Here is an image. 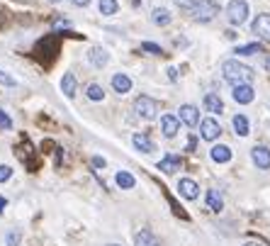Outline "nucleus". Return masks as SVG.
Segmentation results:
<instances>
[{
	"label": "nucleus",
	"mask_w": 270,
	"mask_h": 246,
	"mask_svg": "<svg viewBox=\"0 0 270 246\" xmlns=\"http://www.w3.org/2000/svg\"><path fill=\"white\" fill-rule=\"evenodd\" d=\"M222 73H224V80H229L231 86H238V83H251L253 80V68L241 64L238 59H226L222 64Z\"/></svg>",
	"instance_id": "1"
},
{
	"label": "nucleus",
	"mask_w": 270,
	"mask_h": 246,
	"mask_svg": "<svg viewBox=\"0 0 270 246\" xmlns=\"http://www.w3.org/2000/svg\"><path fill=\"white\" fill-rule=\"evenodd\" d=\"M190 12H192V20H195V22H209V20L217 17L219 5H217L214 0H195Z\"/></svg>",
	"instance_id": "2"
},
{
	"label": "nucleus",
	"mask_w": 270,
	"mask_h": 246,
	"mask_svg": "<svg viewBox=\"0 0 270 246\" xmlns=\"http://www.w3.org/2000/svg\"><path fill=\"white\" fill-rule=\"evenodd\" d=\"M226 20L231 24H244L248 20V3L246 0H229L226 5Z\"/></svg>",
	"instance_id": "3"
},
{
	"label": "nucleus",
	"mask_w": 270,
	"mask_h": 246,
	"mask_svg": "<svg viewBox=\"0 0 270 246\" xmlns=\"http://www.w3.org/2000/svg\"><path fill=\"white\" fill-rule=\"evenodd\" d=\"M134 110L141 120H154L158 115V102L154 98H148V95H139L134 100Z\"/></svg>",
	"instance_id": "4"
},
{
	"label": "nucleus",
	"mask_w": 270,
	"mask_h": 246,
	"mask_svg": "<svg viewBox=\"0 0 270 246\" xmlns=\"http://www.w3.org/2000/svg\"><path fill=\"white\" fill-rule=\"evenodd\" d=\"M231 98H234L238 105H248V102H253V98H256V90H253L251 83H238V86H234V90H231Z\"/></svg>",
	"instance_id": "5"
},
{
	"label": "nucleus",
	"mask_w": 270,
	"mask_h": 246,
	"mask_svg": "<svg viewBox=\"0 0 270 246\" xmlns=\"http://www.w3.org/2000/svg\"><path fill=\"white\" fill-rule=\"evenodd\" d=\"M219 134H222V127H219V122H217V120L207 117V120H202V122H200V136H202L204 142H214Z\"/></svg>",
	"instance_id": "6"
},
{
	"label": "nucleus",
	"mask_w": 270,
	"mask_h": 246,
	"mask_svg": "<svg viewBox=\"0 0 270 246\" xmlns=\"http://www.w3.org/2000/svg\"><path fill=\"white\" fill-rule=\"evenodd\" d=\"M251 158L260 171H268L270 168V149L268 146H253L251 149Z\"/></svg>",
	"instance_id": "7"
},
{
	"label": "nucleus",
	"mask_w": 270,
	"mask_h": 246,
	"mask_svg": "<svg viewBox=\"0 0 270 246\" xmlns=\"http://www.w3.org/2000/svg\"><path fill=\"white\" fill-rule=\"evenodd\" d=\"M251 30H253V34H258L260 39L270 42V15H258L251 24Z\"/></svg>",
	"instance_id": "8"
},
{
	"label": "nucleus",
	"mask_w": 270,
	"mask_h": 246,
	"mask_svg": "<svg viewBox=\"0 0 270 246\" xmlns=\"http://www.w3.org/2000/svg\"><path fill=\"white\" fill-rule=\"evenodd\" d=\"M178 190H180V195H183L185 200H197V195H200V185H197L192 178H180Z\"/></svg>",
	"instance_id": "9"
},
{
	"label": "nucleus",
	"mask_w": 270,
	"mask_h": 246,
	"mask_svg": "<svg viewBox=\"0 0 270 246\" xmlns=\"http://www.w3.org/2000/svg\"><path fill=\"white\" fill-rule=\"evenodd\" d=\"M180 120L188 124V127H197L200 124V110L195 105H183L180 107Z\"/></svg>",
	"instance_id": "10"
},
{
	"label": "nucleus",
	"mask_w": 270,
	"mask_h": 246,
	"mask_svg": "<svg viewBox=\"0 0 270 246\" xmlns=\"http://www.w3.org/2000/svg\"><path fill=\"white\" fill-rule=\"evenodd\" d=\"M178 129H180V122H178V117H173V115H163L161 117V132H163V136H175L178 134Z\"/></svg>",
	"instance_id": "11"
},
{
	"label": "nucleus",
	"mask_w": 270,
	"mask_h": 246,
	"mask_svg": "<svg viewBox=\"0 0 270 246\" xmlns=\"http://www.w3.org/2000/svg\"><path fill=\"white\" fill-rule=\"evenodd\" d=\"M88 59L95 68H105L107 66V61H110V54H107L105 49H100V46H93V49L88 51Z\"/></svg>",
	"instance_id": "12"
},
{
	"label": "nucleus",
	"mask_w": 270,
	"mask_h": 246,
	"mask_svg": "<svg viewBox=\"0 0 270 246\" xmlns=\"http://www.w3.org/2000/svg\"><path fill=\"white\" fill-rule=\"evenodd\" d=\"M202 105H204V110L214 112V115H217V112H219V115L224 112V100H222L217 93H207V95H204V100H202Z\"/></svg>",
	"instance_id": "13"
},
{
	"label": "nucleus",
	"mask_w": 270,
	"mask_h": 246,
	"mask_svg": "<svg viewBox=\"0 0 270 246\" xmlns=\"http://www.w3.org/2000/svg\"><path fill=\"white\" fill-rule=\"evenodd\" d=\"M134 244L136 246H161V241L156 239V234L151 229H141V232H136Z\"/></svg>",
	"instance_id": "14"
},
{
	"label": "nucleus",
	"mask_w": 270,
	"mask_h": 246,
	"mask_svg": "<svg viewBox=\"0 0 270 246\" xmlns=\"http://www.w3.org/2000/svg\"><path fill=\"white\" fill-rule=\"evenodd\" d=\"M112 88L117 90L119 95H124V93L132 90V78H129L127 73H114L112 76Z\"/></svg>",
	"instance_id": "15"
},
{
	"label": "nucleus",
	"mask_w": 270,
	"mask_h": 246,
	"mask_svg": "<svg viewBox=\"0 0 270 246\" xmlns=\"http://www.w3.org/2000/svg\"><path fill=\"white\" fill-rule=\"evenodd\" d=\"M209 156H212V161H217V163H229V161H231V149L224 144H217V146H212Z\"/></svg>",
	"instance_id": "16"
},
{
	"label": "nucleus",
	"mask_w": 270,
	"mask_h": 246,
	"mask_svg": "<svg viewBox=\"0 0 270 246\" xmlns=\"http://www.w3.org/2000/svg\"><path fill=\"white\" fill-rule=\"evenodd\" d=\"M132 144H134L139 151H144V154H151V151L156 149V146H154V142H151L146 134H141V132H136V134L132 136Z\"/></svg>",
	"instance_id": "17"
},
{
	"label": "nucleus",
	"mask_w": 270,
	"mask_h": 246,
	"mask_svg": "<svg viewBox=\"0 0 270 246\" xmlns=\"http://www.w3.org/2000/svg\"><path fill=\"white\" fill-rule=\"evenodd\" d=\"M231 124H234V132H236V136H248V117L246 115H234V120H231Z\"/></svg>",
	"instance_id": "18"
},
{
	"label": "nucleus",
	"mask_w": 270,
	"mask_h": 246,
	"mask_svg": "<svg viewBox=\"0 0 270 246\" xmlns=\"http://www.w3.org/2000/svg\"><path fill=\"white\" fill-rule=\"evenodd\" d=\"M158 168H161V171H163V173H175V171H178L180 168V158L178 156H166V158H161V161H158Z\"/></svg>",
	"instance_id": "19"
},
{
	"label": "nucleus",
	"mask_w": 270,
	"mask_h": 246,
	"mask_svg": "<svg viewBox=\"0 0 270 246\" xmlns=\"http://www.w3.org/2000/svg\"><path fill=\"white\" fill-rule=\"evenodd\" d=\"M207 207H209L212 212H222V210H224V200H222V195L217 190L207 193Z\"/></svg>",
	"instance_id": "20"
},
{
	"label": "nucleus",
	"mask_w": 270,
	"mask_h": 246,
	"mask_svg": "<svg viewBox=\"0 0 270 246\" xmlns=\"http://www.w3.org/2000/svg\"><path fill=\"white\" fill-rule=\"evenodd\" d=\"M151 22L166 27V24H170V12L166 10V8H154V12H151Z\"/></svg>",
	"instance_id": "21"
},
{
	"label": "nucleus",
	"mask_w": 270,
	"mask_h": 246,
	"mask_svg": "<svg viewBox=\"0 0 270 246\" xmlns=\"http://www.w3.org/2000/svg\"><path fill=\"white\" fill-rule=\"evenodd\" d=\"M61 90L66 93V98H73V95H76V76H73V73H64Z\"/></svg>",
	"instance_id": "22"
},
{
	"label": "nucleus",
	"mask_w": 270,
	"mask_h": 246,
	"mask_svg": "<svg viewBox=\"0 0 270 246\" xmlns=\"http://www.w3.org/2000/svg\"><path fill=\"white\" fill-rule=\"evenodd\" d=\"M114 180H117V185H119V188H122V190H132V188H134V176H132V173H127V171H119V173H117V176H114Z\"/></svg>",
	"instance_id": "23"
},
{
	"label": "nucleus",
	"mask_w": 270,
	"mask_h": 246,
	"mask_svg": "<svg viewBox=\"0 0 270 246\" xmlns=\"http://www.w3.org/2000/svg\"><path fill=\"white\" fill-rule=\"evenodd\" d=\"M98 8H100L102 15H107V17H110V15H117L119 3H117V0H100V3H98Z\"/></svg>",
	"instance_id": "24"
},
{
	"label": "nucleus",
	"mask_w": 270,
	"mask_h": 246,
	"mask_svg": "<svg viewBox=\"0 0 270 246\" xmlns=\"http://www.w3.org/2000/svg\"><path fill=\"white\" fill-rule=\"evenodd\" d=\"M236 51V56H251V54H258V51H263V46L258 44V42H253V44H241L234 49Z\"/></svg>",
	"instance_id": "25"
},
{
	"label": "nucleus",
	"mask_w": 270,
	"mask_h": 246,
	"mask_svg": "<svg viewBox=\"0 0 270 246\" xmlns=\"http://www.w3.org/2000/svg\"><path fill=\"white\" fill-rule=\"evenodd\" d=\"M85 95H88L90 100L100 102L102 98H105V90H102V86H98V83H90V86H88V90H85Z\"/></svg>",
	"instance_id": "26"
},
{
	"label": "nucleus",
	"mask_w": 270,
	"mask_h": 246,
	"mask_svg": "<svg viewBox=\"0 0 270 246\" xmlns=\"http://www.w3.org/2000/svg\"><path fill=\"white\" fill-rule=\"evenodd\" d=\"M0 86H8V88H17V80L12 78L10 73H5V71H0Z\"/></svg>",
	"instance_id": "27"
},
{
	"label": "nucleus",
	"mask_w": 270,
	"mask_h": 246,
	"mask_svg": "<svg viewBox=\"0 0 270 246\" xmlns=\"http://www.w3.org/2000/svg\"><path fill=\"white\" fill-rule=\"evenodd\" d=\"M10 178H12V168L0 163V183H5V180H10Z\"/></svg>",
	"instance_id": "28"
},
{
	"label": "nucleus",
	"mask_w": 270,
	"mask_h": 246,
	"mask_svg": "<svg viewBox=\"0 0 270 246\" xmlns=\"http://www.w3.org/2000/svg\"><path fill=\"white\" fill-rule=\"evenodd\" d=\"M141 49H144V51H148V54H161V46L154 44V42H144V44H141Z\"/></svg>",
	"instance_id": "29"
},
{
	"label": "nucleus",
	"mask_w": 270,
	"mask_h": 246,
	"mask_svg": "<svg viewBox=\"0 0 270 246\" xmlns=\"http://www.w3.org/2000/svg\"><path fill=\"white\" fill-rule=\"evenodd\" d=\"M0 129H12V120L3 110H0Z\"/></svg>",
	"instance_id": "30"
},
{
	"label": "nucleus",
	"mask_w": 270,
	"mask_h": 246,
	"mask_svg": "<svg viewBox=\"0 0 270 246\" xmlns=\"http://www.w3.org/2000/svg\"><path fill=\"white\" fill-rule=\"evenodd\" d=\"M173 3H175L178 8H183V10H190V8H192V3H195V0H173Z\"/></svg>",
	"instance_id": "31"
},
{
	"label": "nucleus",
	"mask_w": 270,
	"mask_h": 246,
	"mask_svg": "<svg viewBox=\"0 0 270 246\" xmlns=\"http://www.w3.org/2000/svg\"><path fill=\"white\" fill-rule=\"evenodd\" d=\"M17 241H20V234H17V232H10V234H8V246H17Z\"/></svg>",
	"instance_id": "32"
},
{
	"label": "nucleus",
	"mask_w": 270,
	"mask_h": 246,
	"mask_svg": "<svg viewBox=\"0 0 270 246\" xmlns=\"http://www.w3.org/2000/svg\"><path fill=\"white\" fill-rule=\"evenodd\" d=\"M93 166L98 168V171H100V168H105V158H100V156H93Z\"/></svg>",
	"instance_id": "33"
},
{
	"label": "nucleus",
	"mask_w": 270,
	"mask_h": 246,
	"mask_svg": "<svg viewBox=\"0 0 270 246\" xmlns=\"http://www.w3.org/2000/svg\"><path fill=\"white\" fill-rule=\"evenodd\" d=\"M195 146H197V136H190V139H188V149L195 151Z\"/></svg>",
	"instance_id": "34"
},
{
	"label": "nucleus",
	"mask_w": 270,
	"mask_h": 246,
	"mask_svg": "<svg viewBox=\"0 0 270 246\" xmlns=\"http://www.w3.org/2000/svg\"><path fill=\"white\" fill-rule=\"evenodd\" d=\"M73 5H78V8H85V5H90V0H71Z\"/></svg>",
	"instance_id": "35"
},
{
	"label": "nucleus",
	"mask_w": 270,
	"mask_h": 246,
	"mask_svg": "<svg viewBox=\"0 0 270 246\" xmlns=\"http://www.w3.org/2000/svg\"><path fill=\"white\" fill-rule=\"evenodd\" d=\"M263 66H265V71H270V54L263 56Z\"/></svg>",
	"instance_id": "36"
},
{
	"label": "nucleus",
	"mask_w": 270,
	"mask_h": 246,
	"mask_svg": "<svg viewBox=\"0 0 270 246\" xmlns=\"http://www.w3.org/2000/svg\"><path fill=\"white\" fill-rule=\"evenodd\" d=\"M5 207H8V200H5V198H0V212H3Z\"/></svg>",
	"instance_id": "37"
},
{
	"label": "nucleus",
	"mask_w": 270,
	"mask_h": 246,
	"mask_svg": "<svg viewBox=\"0 0 270 246\" xmlns=\"http://www.w3.org/2000/svg\"><path fill=\"white\" fill-rule=\"evenodd\" d=\"M244 246H263V244H258V241H248V244H244Z\"/></svg>",
	"instance_id": "38"
},
{
	"label": "nucleus",
	"mask_w": 270,
	"mask_h": 246,
	"mask_svg": "<svg viewBox=\"0 0 270 246\" xmlns=\"http://www.w3.org/2000/svg\"><path fill=\"white\" fill-rule=\"evenodd\" d=\"M49 3H61V0H49Z\"/></svg>",
	"instance_id": "39"
},
{
	"label": "nucleus",
	"mask_w": 270,
	"mask_h": 246,
	"mask_svg": "<svg viewBox=\"0 0 270 246\" xmlns=\"http://www.w3.org/2000/svg\"><path fill=\"white\" fill-rule=\"evenodd\" d=\"M110 246H117V244H110Z\"/></svg>",
	"instance_id": "40"
}]
</instances>
